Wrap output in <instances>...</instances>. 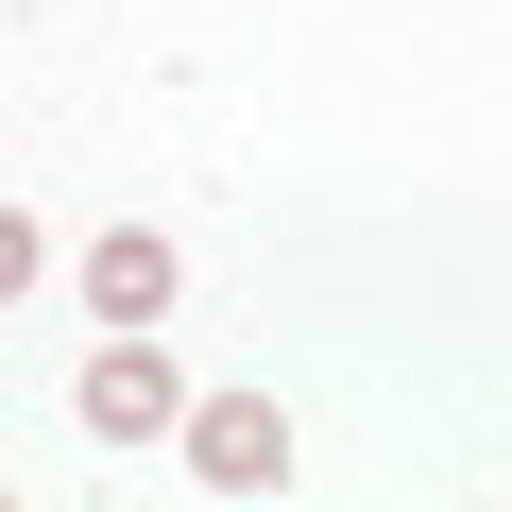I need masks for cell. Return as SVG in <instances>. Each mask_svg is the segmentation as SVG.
<instances>
[{"instance_id": "6da1fadb", "label": "cell", "mask_w": 512, "mask_h": 512, "mask_svg": "<svg viewBox=\"0 0 512 512\" xmlns=\"http://www.w3.org/2000/svg\"><path fill=\"white\" fill-rule=\"evenodd\" d=\"M69 410H86L103 444H188V410H205V393H188V376L154 359V325H120V342L86 359V393H69Z\"/></svg>"}, {"instance_id": "7a4b0ae2", "label": "cell", "mask_w": 512, "mask_h": 512, "mask_svg": "<svg viewBox=\"0 0 512 512\" xmlns=\"http://www.w3.org/2000/svg\"><path fill=\"white\" fill-rule=\"evenodd\" d=\"M188 478H205V495H274V478H291V410H274V393H205V410H188Z\"/></svg>"}, {"instance_id": "3957f363", "label": "cell", "mask_w": 512, "mask_h": 512, "mask_svg": "<svg viewBox=\"0 0 512 512\" xmlns=\"http://www.w3.org/2000/svg\"><path fill=\"white\" fill-rule=\"evenodd\" d=\"M86 308H103V325H154V308H171V239H154V222H103V239H86Z\"/></svg>"}]
</instances>
